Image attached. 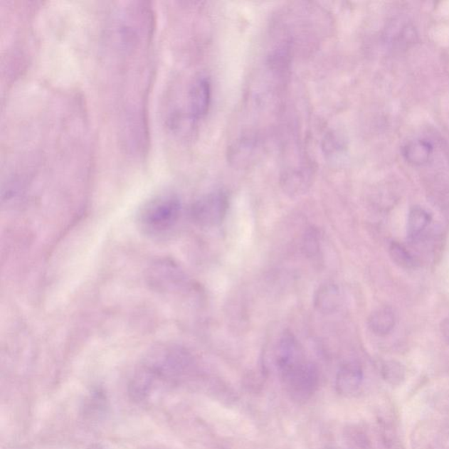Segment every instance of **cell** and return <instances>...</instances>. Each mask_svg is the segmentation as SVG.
I'll return each instance as SVG.
<instances>
[{
  "mask_svg": "<svg viewBox=\"0 0 449 449\" xmlns=\"http://www.w3.org/2000/svg\"><path fill=\"white\" fill-rule=\"evenodd\" d=\"M180 211V202L176 198H158L142 209L139 221L143 228L149 232L160 233L176 224Z\"/></svg>",
  "mask_w": 449,
  "mask_h": 449,
  "instance_id": "1",
  "label": "cell"
},
{
  "mask_svg": "<svg viewBox=\"0 0 449 449\" xmlns=\"http://www.w3.org/2000/svg\"><path fill=\"white\" fill-rule=\"evenodd\" d=\"M286 391L294 400L305 401L315 393L319 384L318 371L307 360L281 375Z\"/></svg>",
  "mask_w": 449,
  "mask_h": 449,
  "instance_id": "2",
  "label": "cell"
},
{
  "mask_svg": "<svg viewBox=\"0 0 449 449\" xmlns=\"http://www.w3.org/2000/svg\"><path fill=\"white\" fill-rule=\"evenodd\" d=\"M228 206L229 200L225 192H213L195 203L192 207V218L200 226H217L223 221Z\"/></svg>",
  "mask_w": 449,
  "mask_h": 449,
  "instance_id": "3",
  "label": "cell"
},
{
  "mask_svg": "<svg viewBox=\"0 0 449 449\" xmlns=\"http://www.w3.org/2000/svg\"><path fill=\"white\" fill-rule=\"evenodd\" d=\"M305 360L297 339L290 332L282 334L275 350V362L280 375Z\"/></svg>",
  "mask_w": 449,
  "mask_h": 449,
  "instance_id": "4",
  "label": "cell"
},
{
  "mask_svg": "<svg viewBox=\"0 0 449 449\" xmlns=\"http://www.w3.org/2000/svg\"><path fill=\"white\" fill-rule=\"evenodd\" d=\"M211 84L206 77H199L192 83L189 90V107L194 120L203 118L209 110Z\"/></svg>",
  "mask_w": 449,
  "mask_h": 449,
  "instance_id": "5",
  "label": "cell"
},
{
  "mask_svg": "<svg viewBox=\"0 0 449 449\" xmlns=\"http://www.w3.org/2000/svg\"><path fill=\"white\" fill-rule=\"evenodd\" d=\"M362 371L359 365L351 362L343 365L337 376V390L339 394L349 395L356 392L360 388Z\"/></svg>",
  "mask_w": 449,
  "mask_h": 449,
  "instance_id": "6",
  "label": "cell"
},
{
  "mask_svg": "<svg viewBox=\"0 0 449 449\" xmlns=\"http://www.w3.org/2000/svg\"><path fill=\"white\" fill-rule=\"evenodd\" d=\"M341 303V293L337 285L324 284L315 294L313 304L320 313L332 315L337 311Z\"/></svg>",
  "mask_w": 449,
  "mask_h": 449,
  "instance_id": "7",
  "label": "cell"
},
{
  "mask_svg": "<svg viewBox=\"0 0 449 449\" xmlns=\"http://www.w3.org/2000/svg\"><path fill=\"white\" fill-rule=\"evenodd\" d=\"M431 143L426 139H414L403 147V157L409 164L414 166L424 165L433 154Z\"/></svg>",
  "mask_w": 449,
  "mask_h": 449,
  "instance_id": "8",
  "label": "cell"
},
{
  "mask_svg": "<svg viewBox=\"0 0 449 449\" xmlns=\"http://www.w3.org/2000/svg\"><path fill=\"white\" fill-rule=\"evenodd\" d=\"M368 324L373 334L379 337H386L395 327V313L390 307L377 309L369 316Z\"/></svg>",
  "mask_w": 449,
  "mask_h": 449,
  "instance_id": "9",
  "label": "cell"
},
{
  "mask_svg": "<svg viewBox=\"0 0 449 449\" xmlns=\"http://www.w3.org/2000/svg\"><path fill=\"white\" fill-rule=\"evenodd\" d=\"M431 222V216L421 207H413L407 218V235L411 239H417Z\"/></svg>",
  "mask_w": 449,
  "mask_h": 449,
  "instance_id": "10",
  "label": "cell"
},
{
  "mask_svg": "<svg viewBox=\"0 0 449 449\" xmlns=\"http://www.w3.org/2000/svg\"><path fill=\"white\" fill-rule=\"evenodd\" d=\"M391 258L398 265L406 269H411L415 266V260L413 255L401 244L393 243L390 247Z\"/></svg>",
  "mask_w": 449,
  "mask_h": 449,
  "instance_id": "11",
  "label": "cell"
},
{
  "mask_svg": "<svg viewBox=\"0 0 449 449\" xmlns=\"http://www.w3.org/2000/svg\"><path fill=\"white\" fill-rule=\"evenodd\" d=\"M384 379L391 384H399L405 379V368L398 361H390L384 365Z\"/></svg>",
  "mask_w": 449,
  "mask_h": 449,
  "instance_id": "12",
  "label": "cell"
},
{
  "mask_svg": "<svg viewBox=\"0 0 449 449\" xmlns=\"http://www.w3.org/2000/svg\"><path fill=\"white\" fill-rule=\"evenodd\" d=\"M304 248L309 256H315L319 250V233L316 229H310L305 236Z\"/></svg>",
  "mask_w": 449,
  "mask_h": 449,
  "instance_id": "13",
  "label": "cell"
},
{
  "mask_svg": "<svg viewBox=\"0 0 449 449\" xmlns=\"http://www.w3.org/2000/svg\"><path fill=\"white\" fill-rule=\"evenodd\" d=\"M441 330H443L444 337H446L449 342V318L444 320L443 326H441Z\"/></svg>",
  "mask_w": 449,
  "mask_h": 449,
  "instance_id": "14",
  "label": "cell"
},
{
  "mask_svg": "<svg viewBox=\"0 0 449 449\" xmlns=\"http://www.w3.org/2000/svg\"><path fill=\"white\" fill-rule=\"evenodd\" d=\"M90 449H100V448L99 447H93V448H90Z\"/></svg>",
  "mask_w": 449,
  "mask_h": 449,
  "instance_id": "15",
  "label": "cell"
}]
</instances>
